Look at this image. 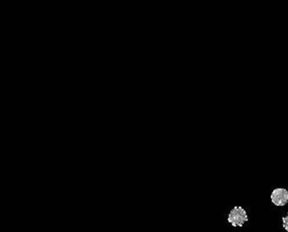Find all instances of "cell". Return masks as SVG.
Returning <instances> with one entry per match:
<instances>
[{"mask_svg": "<svg viewBox=\"0 0 288 232\" xmlns=\"http://www.w3.org/2000/svg\"><path fill=\"white\" fill-rule=\"evenodd\" d=\"M283 228L288 232V213L286 214V216L283 217Z\"/></svg>", "mask_w": 288, "mask_h": 232, "instance_id": "3957f363", "label": "cell"}, {"mask_svg": "<svg viewBox=\"0 0 288 232\" xmlns=\"http://www.w3.org/2000/svg\"><path fill=\"white\" fill-rule=\"evenodd\" d=\"M271 201L277 207H283L288 203V191L284 188H277L271 193Z\"/></svg>", "mask_w": 288, "mask_h": 232, "instance_id": "7a4b0ae2", "label": "cell"}, {"mask_svg": "<svg viewBox=\"0 0 288 232\" xmlns=\"http://www.w3.org/2000/svg\"><path fill=\"white\" fill-rule=\"evenodd\" d=\"M228 221L233 227H243V225L245 224L246 221H249V217L248 213L245 212V208L240 206H236L230 210L229 217H228Z\"/></svg>", "mask_w": 288, "mask_h": 232, "instance_id": "6da1fadb", "label": "cell"}]
</instances>
